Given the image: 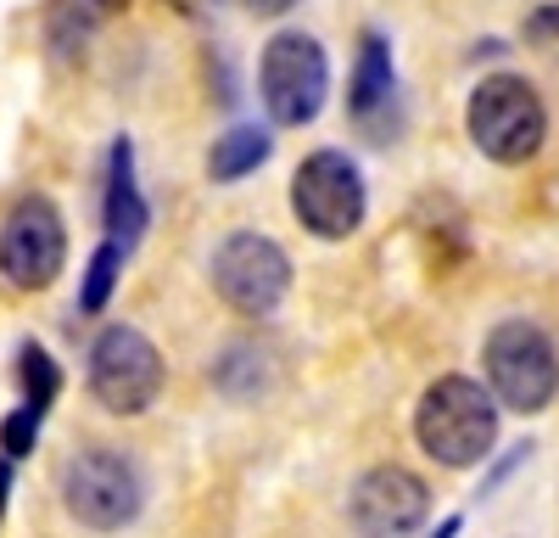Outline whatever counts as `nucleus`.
<instances>
[{
	"label": "nucleus",
	"mask_w": 559,
	"mask_h": 538,
	"mask_svg": "<svg viewBox=\"0 0 559 538\" xmlns=\"http://www.w3.org/2000/svg\"><path fill=\"white\" fill-rule=\"evenodd\" d=\"M481 365H487L492 398L503 404V410H515V416L548 410V398L559 387V353L543 337V326H532V320L492 326V337L481 348Z\"/></svg>",
	"instance_id": "nucleus-3"
},
{
	"label": "nucleus",
	"mask_w": 559,
	"mask_h": 538,
	"mask_svg": "<svg viewBox=\"0 0 559 538\" xmlns=\"http://www.w3.org/2000/svg\"><path fill=\"white\" fill-rule=\"evenodd\" d=\"M123 7V0H96V12H118Z\"/></svg>",
	"instance_id": "nucleus-21"
},
{
	"label": "nucleus",
	"mask_w": 559,
	"mask_h": 538,
	"mask_svg": "<svg viewBox=\"0 0 559 538\" xmlns=\"http://www.w3.org/2000/svg\"><path fill=\"white\" fill-rule=\"evenodd\" d=\"M347 107H353L358 129L386 134V118H392V107H397V73H392V45H386V34H376V28L358 39Z\"/></svg>",
	"instance_id": "nucleus-11"
},
{
	"label": "nucleus",
	"mask_w": 559,
	"mask_h": 538,
	"mask_svg": "<svg viewBox=\"0 0 559 538\" xmlns=\"http://www.w3.org/2000/svg\"><path fill=\"white\" fill-rule=\"evenodd\" d=\"M292 213L308 236L347 242L364 224V174L347 152H313L292 179Z\"/></svg>",
	"instance_id": "nucleus-8"
},
{
	"label": "nucleus",
	"mask_w": 559,
	"mask_h": 538,
	"mask_svg": "<svg viewBox=\"0 0 559 538\" xmlns=\"http://www.w3.org/2000/svg\"><path fill=\"white\" fill-rule=\"evenodd\" d=\"M62 500L73 511V522L96 527V533H118L140 516L146 482H140L134 460L118 448H79L62 466Z\"/></svg>",
	"instance_id": "nucleus-5"
},
{
	"label": "nucleus",
	"mask_w": 559,
	"mask_h": 538,
	"mask_svg": "<svg viewBox=\"0 0 559 538\" xmlns=\"http://www.w3.org/2000/svg\"><path fill=\"white\" fill-rule=\"evenodd\" d=\"M297 7V0H247V12H258V17H286Z\"/></svg>",
	"instance_id": "nucleus-17"
},
{
	"label": "nucleus",
	"mask_w": 559,
	"mask_h": 538,
	"mask_svg": "<svg viewBox=\"0 0 559 538\" xmlns=\"http://www.w3.org/2000/svg\"><path fill=\"white\" fill-rule=\"evenodd\" d=\"M146 236V202H140V186H134V147L112 141V163H107V242H118L123 253Z\"/></svg>",
	"instance_id": "nucleus-12"
},
{
	"label": "nucleus",
	"mask_w": 559,
	"mask_h": 538,
	"mask_svg": "<svg viewBox=\"0 0 559 538\" xmlns=\"http://www.w3.org/2000/svg\"><path fill=\"white\" fill-rule=\"evenodd\" d=\"M17 387H23V404L28 410H51V398H57V387H62V371H57V359L45 353L39 342H23L17 348Z\"/></svg>",
	"instance_id": "nucleus-14"
},
{
	"label": "nucleus",
	"mask_w": 559,
	"mask_h": 538,
	"mask_svg": "<svg viewBox=\"0 0 559 538\" xmlns=\"http://www.w3.org/2000/svg\"><path fill=\"white\" fill-rule=\"evenodd\" d=\"M453 533H459V516H448V522L437 527V538H453Z\"/></svg>",
	"instance_id": "nucleus-19"
},
{
	"label": "nucleus",
	"mask_w": 559,
	"mask_h": 538,
	"mask_svg": "<svg viewBox=\"0 0 559 538\" xmlns=\"http://www.w3.org/2000/svg\"><path fill=\"white\" fill-rule=\"evenodd\" d=\"M68 264V224L51 197H17L0 219V276L17 292H45Z\"/></svg>",
	"instance_id": "nucleus-9"
},
{
	"label": "nucleus",
	"mask_w": 559,
	"mask_h": 538,
	"mask_svg": "<svg viewBox=\"0 0 559 538\" xmlns=\"http://www.w3.org/2000/svg\"><path fill=\"white\" fill-rule=\"evenodd\" d=\"M90 393L112 416L152 410L163 393V353L152 348V337L134 326H107L90 342Z\"/></svg>",
	"instance_id": "nucleus-6"
},
{
	"label": "nucleus",
	"mask_w": 559,
	"mask_h": 538,
	"mask_svg": "<svg viewBox=\"0 0 559 538\" xmlns=\"http://www.w3.org/2000/svg\"><path fill=\"white\" fill-rule=\"evenodd\" d=\"M118 269H123V247L118 242H102L96 258H90V269H84V286H79V308L84 314H102L107 308V297L118 286Z\"/></svg>",
	"instance_id": "nucleus-15"
},
{
	"label": "nucleus",
	"mask_w": 559,
	"mask_h": 538,
	"mask_svg": "<svg viewBox=\"0 0 559 538\" xmlns=\"http://www.w3.org/2000/svg\"><path fill=\"white\" fill-rule=\"evenodd\" d=\"M269 134L258 129V124H241V129H229V134H218L213 141V152H207V174L213 179H247L252 168H263L269 163Z\"/></svg>",
	"instance_id": "nucleus-13"
},
{
	"label": "nucleus",
	"mask_w": 559,
	"mask_h": 538,
	"mask_svg": "<svg viewBox=\"0 0 559 538\" xmlns=\"http://www.w3.org/2000/svg\"><path fill=\"white\" fill-rule=\"evenodd\" d=\"M39 410H28V404H17V410L7 416V421H0V455H7V460H23L28 455V448L39 443Z\"/></svg>",
	"instance_id": "nucleus-16"
},
{
	"label": "nucleus",
	"mask_w": 559,
	"mask_h": 538,
	"mask_svg": "<svg viewBox=\"0 0 559 538\" xmlns=\"http://www.w3.org/2000/svg\"><path fill=\"white\" fill-rule=\"evenodd\" d=\"M324 90H331V62H324L319 39L313 34H274L258 57V96L269 107V118L280 129H302L319 118L324 107Z\"/></svg>",
	"instance_id": "nucleus-4"
},
{
	"label": "nucleus",
	"mask_w": 559,
	"mask_h": 538,
	"mask_svg": "<svg viewBox=\"0 0 559 538\" xmlns=\"http://www.w3.org/2000/svg\"><path fill=\"white\" fill-rule=\"evenodd\" d=\"M464 129L481 157L492 163H526L537 157L543 134H548V113L537 102V90L515 73H492L471 90V113H464Z\"/></svg>",
	"instance_id": "nucleus-2"
},
{
	"label": "nucleus",
	"mask_w": 559,
	"mask_h": 538,
	"mask_svg": "<svg viewBox=\"0 0 559 538\" xmlns=\"http://www.w3.org/2000/svg\"><path fill=\"white\" fill-rule=\"evenodd\" d=\"M213 292L247 314V320H263V314L280 308V297H286L292 286V258L280 253L263 231H229L213 253Z\"/></svg>",
	"instance_id": "nucleus-7"
},
{
	"label": "nucleus",
	"mask_w": 559,
	"mask_h": 538,
	"mask_svg": "<svg viewBox=\"0 0 559 538\" xmlns=\"http://www.w3.org/2000/svg\"><path fill=\"white\" fill-rule=\"evenodd\" d=\"M414 437L431 460L464 471V466H481L487 448L498 437V404L481 382L471 376H442L426 387L414 410Z\"/></svg>",
	"instance_id": "nucleus-1"
},
{
	"label": "nucleus",
	"mask_w": 559,
	"mask_h": 538,
	"mask_svg": "<svg viewBox=\"0 0 559 538\" xmlns=\"http://www.w3.org/2000/svg\"><path fill=\"white\" fill-rule=\"evenodd\" d=\"M7 488H12V460L0 455V511H7Z\"/></svg>",
	"instance_id": "nucleus-18"
},
{
	"label": "nucleus",
	"mask_w": 559,
	"mask_h": 538,
	"mask_svg": "<svg viewBox=\"0 0 559 538\" xmlns=\"http://www.w3.org/2000/svg\"><path fill=\"white\" fill-rule=\"evenodd\" d=\"M168 7H174V12H197V7H202V0H168Z\"/></svg>",
	"instance_id": "nucleus-20"
},
{
	"label": "nucleus",
	"mask_w": 559,
	"mask_h": 538,
	"mask_svg": "<svg viewBox=\"0 0 559 538\" xmlns=\"http://www.w3.org/2000/svg\"><path fill=\"white\" fill-rule=\"evenodd\" d=\"M347 516H353L358 538H408L431 516V488L408 466H376V471L358 477L353 500H347Z\"/></svg>",
	"instance_id": "nucleus-10"
}]
</instances>
